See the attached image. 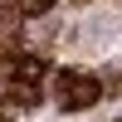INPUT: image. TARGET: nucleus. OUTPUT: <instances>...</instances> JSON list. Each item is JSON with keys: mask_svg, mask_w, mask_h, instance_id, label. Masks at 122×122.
<instances>
[{"mask_svg": "<svg viewBox=\"0 0 122 122\" xmlns=\"http://www.w3.org/2000/svg\"><path fill=\"white\" fill-rule=\"evenodd\" d=\"M15 78H25V83H34V78H44V59H15Z\"/></svg>", "mask_w": 122, "mask_h": 122, "instance_id": "nucleus-2", "label": "nucleus"}, {"mask_svg": "<svg viewBox=\"0 0 122 122\" xmlns=\"http://www.w3.org/2000/svg\"><path fill=\"white\" fill-rule=\"evenodd\" d=\"M98 93H103V88H98L93 73H73V68H64V73H59V107H68V112L93 107Z\"/></svg>", "mask_w": 122, "mask_h": 122, "instance_id": "nucleus-1", "label": "nucleus"}, {"mask_svg": "<svg viewBox=\"0 0 122 122\" xmlns=\"http://www.w3.org/2000/svg\"><path fill=\"white\" fill-rule=\"evenodd\" d=\"M20 10H25V15H49L54 0H20Z\"/></svg>", "mask_w": 122, "mask_h": 122, "instance_id": "nucleus-3", "label": "nucleus"}]
</instances>
